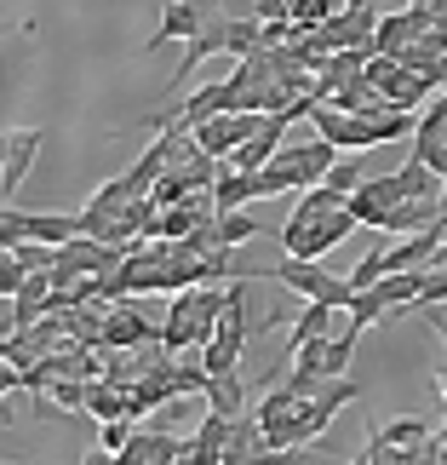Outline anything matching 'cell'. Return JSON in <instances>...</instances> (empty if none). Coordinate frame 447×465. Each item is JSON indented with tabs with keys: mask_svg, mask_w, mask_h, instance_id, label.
Listing matches in <instances>:
<instances>
[{
	"mask_svg": "<svg viewBox=\"0 0 447 465\" xmlns=\"http://www.w3.org/2000/svg\"><path fill=\"white\" fill-rule=\"evenodd\" d=\"M355 230H367V224L355 219L350 202H345V207H321V213L293 207V213H287V224L270 230V236L281 242V253H293V259H327L338 242H350V236H355Z\"/></svg>",
	"mask_w": 447,
	"mask_h": 465,
	"instance_id": "cell-1",
	"label": "cell"
},
{
	"mask_svg": "<svg viewBox=\"0 0 447 465\" xmlns=\"http://www.w3.org/2000/svg\"><path fill=\"white\" fill-rule=\"evenodd\" d=\"M338 144H327V138H298V144H281V155L270 161V167H258V202L264 195H293V190H310L321 184L333 167H338Z\"/></svg>",
	"mask_w": 447,
	"mask_h": 465,
	"instance_id": "cell-2",
	"label": "cell"
},
{
	"mask_svg": "<svg viewBox=\"0 0 447 465\" xmlns=\"http://www.w3.org/2000/svg\"><path fill=\"white\" fill-rule=\"evenodd\" d=\"M229 305V288H212V282H195V288L172 293V311L160 322V345L167 351H201L212 333H219V316Z\"/></svg>",
	"mask_w": 447,
	"mask_h": 465,
	"instance_id": "cell-3",
	"label": "cell"
},
{
	"mask_svg": "<svg viewBox=\"0 0 447 465\" xmlns=\"http://www.w3.org/2000/svg\"><path fill=\"white\" fill-rule=\"evenodd\" d=\"M86 236L81 213H24V207H0V247H17V242H46V247H63Z\"/></svg>",
	"mask_w": 447,
	"mask_h": 465,
	"instance_id": "cell-4",
	"label": "cell"
},
{
	"mask_svg": "<svg viewBox=\"0 0 447 465\" xmlns=\"http://www.w3.org/2000/svg\"><path fill=\"white\" fill-rule=\"evenodd\" d=\"M424 282H431V271H396V276H379L373 288L355 293V305H350V322H384V316H396L402 305H419V293H424Z\"/></svg>",
	"mask_w": 447,
	"mask_h": 465,
	"instance_id": "cell-5",
	"label": "cell"
},
{
	"mask_svg": "<svg viewBox=\"0 0 447 465\" xmlns=\"http://www.w3.org/2000/svg\"><path fill=\"white\" fill-rule=\"evenodd\" d=\"M287 293H304V299H327V305H355V282L350 276H333V271H321V259H281L276 271H270Z\"/></svg>",
	"mask_w": 447,
	"mask_h": 465,
	"instance_id": "cell-6",
	"label": "cell"
},
{
	"mask_svg": "<svg viewBox=\"0 0 447 465\" xmlns=\"http://www.w3.org/2000/svg\"><path fill=\"white\" fill-rule=\"evenodd\" d=\"M355 339H362V322L345 316V328H338V333H321V339H310V345H298L293 351V368L316 373V380H338V373H350Z\"/></svg>",
	"mask_w": 447,
	"mask_h": 465,
	"instance_id": "cell-7",
	"label": "cell"
},
{
	"mask_svg": "<svg viewBox=\"0 0 447 465\" xmlns=\"http://www.w3.org/2000/svg\"><path fill=\"white\" fill-rule=\"evenodd\" d=\"M310 127L327 138V144H338L345 155H355V150H379V138H373V115H367V110H338V104H321V98H316Z\"/></svg>",
	"mask_w": 447,
	"mask_h": 465,
	"instance_id": "cell-8",
	"label": "cell"
},
{
	"mask_svg": "<svg viewBox=\"0 0 447 465\" xmlns=\"http://www.w3.org/2000/svg\"><path fill=\"white\" fill-rule=\"evenodd\" d=\"M207 17H212V0H167L160 6V24H155V35L144 41V58L150 52H160V46H172V41H195V35L207 29Z\"/></svg>",
	"mask_w": 447,
	"mask_h": 465,
	"instance_id": "cell-9",
	"label": "cell"
},
{
	"mask_svg": "<svg viewBox=\"0 0 447 465\" xmlns=\"http://www.w3.org/2000/svg\"><path fill=\"white\" fill-rule=\"evenodd\" d=\"M407 202V184H402V173H384V178H362L350 195V213L362 219L367 230H384V219Z\"/></svg>",
	"mask_w": 447,
	"mask_h": 465,
	"instance_id": "cell-10",
	"label": "cell"
},
{
	"mask_svg": "<svg viewBox=\"0 0 447 465\" xmlns=\"http://www.w3.org/2000/svg\"><path fill=\"white\" fill-rule=\"evenodd\" d=\"M41 144H46L41 127H17V133H6V155H0V195H6V202L24 190V178H29V167H34V155H41Z\"/></svg>",
	"mask_w": 447,
	"mask_h": 465,
	"instance_id": "cell-11",
	"label": "cell"
},
{
	"mask_svg": "<svg viewBox=\"0 0 447 465\" xmlns=\"http://www.w3.org/2000/svg\"><path fill=\"white\" fill-rule=\"evenodd\" d=\"M350 311L345 305H327V299H304V311H298V322H293V333H287V356L298 351V345H310V339H321V333H333L338 322H345Z\"/></svg>",
	"mask_w": 447,
	"mask_h": 465,
	"instance_id": "cell-12",
	"label": "cell"
},
{
	"mask_svg": "<svg viewBox=\"0 0 447 465\" xmlns=\"http://www.w3.org/2000/svg\"><path fill=\"white\" fill-rule=\"evenodd\" d=\"M178 454H184V442L172 431H138L127 449L115 454V465H178Z\"/></svg>",
	"mask_w": 447,
	"mask_h": 465,
	"instance_id": "cell-13",
	"label": "cell"
},
{
	"mask_svg": "<svg viewBox=\"0 0 447 465\" xmlns=\"http://www.w3.org/2000/svg\"><path fill=\"white\" fill-rule=\"evenodd\" d=\"M207 408H212V414H224V420H241L247 414L241 373H212V380H207Z\"/></svg>",
	"mask_w": 447,
	"mask_h": 465,
	"instance_id": "cell-14",
	"label": "cell"
},
{
	"mask_svg": "<svg viewBox=\"0 0 447 465\" xmlns=\"http://www.w3.org/2000/svg\"><path fill=\"white\" fill-rule=\"evenodd\" d=\"M253 236H270V230H264L247 207L219 213V219H212V247H241V242H253Z\"/></svg>",
	"mask_w": 447,
	"mask_h": 465,
	"instance_id": "cell-15",
	"label": "cell"
},
{
	"mask_svg": "<svg viewBox=\"0 0 447 465\" xmlns=\"http://www.w3.org/2000/svg\"><path fill=\"white\" fill-rule=\"evenodd\" d=\"M413 155H419L431 173H442V178H447V133H436V127H419V133H413Z\"/></svg>",
	"mask_w": 447,
	"mask_h": 465,
	"instance_id": "cell-16",
	"label": "cell"
},
{
	"mask_svg": "<svg viewBox=\"0 0 447 465\" xmlns=\"http://www.w3.org/2000/svg\"><path fill=\"white\" fill-rule=\"evenodd\" d=\"M367 431H373V425H367ZM373 437L396 442V449H413V442H424L431 431H424V420H419V414H407V420H390V425H379V431H373Z\"/></svg>",
	"mask_w": 447,
	"mask_h": 465,
	"instance_id": "cell-17",
	"label": "cell"
},
{
	"mask_svg": "<svg viewBox=\"0 0 447 465\" xmlns=\"http://www.w3.org/2000/svg\"><path fill=\"white\" fill-rule=\"evenodd\" d=\"M132 437H138V431H132V414H121V420H103V425H98V449H103V454H121Z\"/></svg>",
	"mask_w": 447,
	"mask_h": 465,
	"instance_id": "cell-18",
	"label": "cell"
},
{
	"mask_svg": "<svg viewBox=\"0 0 447 465\" xmlns=\"http://www.w3.org/2000/svg\"><path fill=\"white\" fill-rule=\"evenodd\" d=\"M86 391H92V385H81V380H52V402L69 408V414H81V408H86Z\"/></svg>",
	"mask_w": 447,
	"mask_h": 465,
	"instance_id": "cell-19",
	"label": "cell"
},
{
	"mask_svg": "<svg viewBox=\"0 0 447 465\" xmlns=\"http://www.w3.org/2000/svg\"><path fill=\"white\" fill-rule=\"evenodd\" d=\"M379 276H384V247H373V253H367V259L350 271V282H355V293H362V288H373Z\"/></svg>",
	"mask_w": 447,
	"mask_h": 465,
	"instance_id": "cell-20",
	"label": "cell"
},
{
	"mask_svg": "<svg viewBox=\"0 0 447 465\" xmlns=\"http://www.w3.org/2000/svg\"><path fill=\"white\" fill-rule=\"evenodd\" d=\"M431 271H447V242H442V253H436V264H431Z\"/></svg>",
	"mask_w": 447,
	"mask_h": 465,
	"instance_id": "cell-21",
	"label": "cell"
},
{
	"mask_svg": "<svg viewBox=\"0 0 447 465\" xmlns=\"http://www.w3.org/2000/svg\"><path fill=\"white\" fill-rule=\"evenodd\" d=\"M436 391H442V402H447V373H436Z\"/></svg>",
	"mask_w": 447,
	"mask_h": 465,
	"instance_id": "cell-22",
	"label": "cell"
},
{
	"mask_svg": "<svg viewBox=\"0 0 447 465\" xmlns=\"http://www.w3.org/2000/svg\"><path fill=\"white\" fill-rule=\"evenodd\" d=\"M442 219H447V184H442Z\"/></svg>",
	"mask_w": 447,
	"mask_h": 465,
	"instance_id": "cell-23",
	"label": "cell"
}]
</instances>
